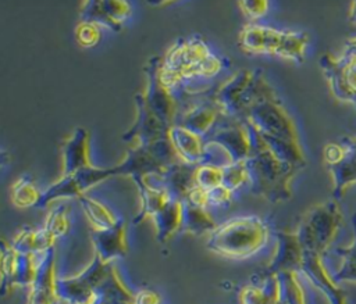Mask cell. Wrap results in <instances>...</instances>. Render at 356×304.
<instances>
[{"instance_id": "obj_14", "label": "cell", "mask_w": 356, "mask_h": 304, "mask_svg": "<svg viewBox=\"0 0 356 304\" xmlns=\"http://www.w3.org/2000/svg\"><path fill=\"white\" fill-rule=\"evenodd\" d=\"M82 204L90 217V219L100 228V229H111L114 228V219L110 211L100 203H97L95 199L81 196Z\"/></svg>"}, {"instance_id": "obj_4", "label": "cell", "mask_w": 356, "mask_h": 304, "mask_svg": "<svg viewBox=\"0 0 356 304\" xmlns=\"http://www.w3.org/2000/svg\"><path fill=\"white\" fill-rule=\"evenodd\" d=\"M246 122L264 139L298 142L295 126L268 87L246 111Z\"/></svg>"}, {"instance_id": "obj_20", "label": "cell", "mask_w": 356, "mask_h": 304, "mask_svg": "<svg viewBox=\"0 0 356 304\" xmlns=\"http://www.w3.org/2000/svg\"><path fill=\"white\" fill-rule=\"evenodd\" d=\"M343 53H345V54L356 56V37H355V39H350V40H348V42H346Z\"/></svg>"}, {"instance_id": "obj_9", "label": "cell", "mask_w": 356, "mask_h": 304, "mask_svg": "<svg viewBox=\"0 0 356 304\" xmlns=\"http://www.w3.org/2000/svg\"><path fill=\"white\" fill-rule=\"evenodd\" d=\"M168 140L171 142L177 155L184 162L199 165L204 149V139L186 128L172 124L168 129Z\"/></svg>"}, {"instance_id": "obj_13", "label": "cell", "mask_w": 356, "mask_h": 304, "mask_svg": "<svg viewBox=\"0 0 356 304\" xmlns=\"http://www.w3.org/2000/svg\"><path fill=\"white\" fill-rule=\"evenodd\" d=\"M40 193L35 187L32 178L29 176H21L13 186V201L14 204L19 207H29V205H38L40 200Z\"/></svg>"}, {"instance_id": "obj_5", "label": "cell", "mask_w": 356, "mask_h": 304, "mask_svg": "<svg viewBox=\"0 0 356 304\" xmlns=\"http://www.w3.org/2000/svg\"><path fill=\"white\" fill-rule=\"evenodd\" d=\"M339 222L341 212L335 200L312 208L296 235L302 248L323 254L334 239Z\"/></svg>"}, {"instance_id": "obj_1", "label": "cell", "mask_w": 356, "mask_h": 304, "mask_svg": "<svg viewBox=\"0 0 356 304\" xmlns=\"http://www.w3.org/2000/svg\"><path fill=\"white\" fill-rule=\"evenodd\" d=\"M246 125L250 132L252 151L245 164L252 190L274 201L288 199L289 182L299 168L277 158L254 128L248 122Z\"/></svg>"}, {"instance_id": "obj_15", "label": "cell", "mask_w": 356, "mask_h": 304, "mask_svg": "<svg viewBox=\"0 0 356 304\" xmlns=\"http://www.w3.org/2000/svg\"><path fill=\"white\" fill-rule=\"evenodd\" d=\"M224 169L211 167V165H197L195 172V183L196 186L210 190L222 185Z\"/></svg>"}, {"instance_id": "obj_21", "label": "cell", "mask_w": 356, "mask_h": 304, "mask_svg": "<svg viewBox=\"0 0 356 304\" xmlns=\"http://www.w3.org/2000/svg\"><path fill=\"white\" fill-rule=\"evenodd\" d=\"M349 19H350L353 24H356V1H355V3H352V6H350Z\"/></svg>"}, {"instance_id": "obj_12", "label": "cell", "mask_w": 356, "mask_h": 304, "mask_svg": "<svg viewBox=\"0 0 356 304\" xmlns=\"http://www.w3.org/2000/svg\"><path fill=\"white\" fill-rule=\"evenodd\" d=\"M355 240L346 248H337V254L342 257V265L334 275V282H356V214L353 215Z\"/></svg>"}, {"instance_id": "obj_2", "label": "cell", "mask_w": 356, "mask_h": 304, "mask_svg": "<svg viewBox=\"0 0 356 304\" xmlns=\"http://www.w3.org/2000/svg\"><path fill=\"white\" fill-rule=\"evenodd\" d=\"M305 32L278 31L259 24L246 25L239 35V46L249 54H271L302 62L307 44Z\"/></svg>"}, {"instance_id": "obj_8", "label": "cell", "mask_w": 356, "mask_h": 304, "mask_svg": "<svg viewBox=\"0 0 356 304\" xmlns=\"http://www.w3.org/2000/svg\"><path fill=\"white\" fill-rule=\"evenodd\" d=\"M339 143L343 147V155L339 162L328 167L332 175L335 200H339L346 187L356 182V137H343Z\"/></svg>"}, {"instance_id": "obj_3", "label": "cell", "mask_w": 356, "mask_h": 304, "mask_svg": "<svg viewBox=\"0 0 356 304\" xmlns=\"http://www.w3.org/2000/svg\"><path fill=\"white\" fill-rule=\"evenodd\" d=\"M267 237L264 223L256 217L231 219L210 237L209 246L216 253L229 257H248L263 246Z\"/></svg>"}, {"instance_id": "obj_18", "label": "cell", "mask_w": 356, "mask_h": 304, "mask_svg": "<svg viewBox=\"0 0 356 304\" xmlns=\"http://www.w3.org/2000/svg\"><path fill=\"white\" fill-rule=\"evenodd\" d=\"M232 197V190L227 189L225 186H217L214 189L206 190V199H207V205H221L228 201H231Z\"/></svg>"}, {"instance_id": "obj_19", "label": "cell", "mask_w": 356, "mask_h": 304, "mask_svg": "<svg viewBox=\"0 0 356 304\" xmlns=\"http://www.w3.org/2000/svg\"><path fill=\"white\" fill-rule=\"evenodd\" d=\"M239 7L242 8L243 14L248 15L250 19H257L267 12L268 3L267 1H239Z\"/></svg>"}, {"instance_id": "obj_6", "label": "cell", "mask_w": 356, "mask_h": 304, "mask_svg": "<svg viewBox=\"0 0 356 304\" xmlns=\"http://www.w3.org/2000/svg\"><path fill=\"white\" fill-rule=\"evenodd\" d=\"M320 65L332 94L356 107V56L342 53L341 57H334L324 54L320 58Z\"/></svg>"}, {"instance_id": "obj_11", "label": "cell", "mask_w": 356, "mask_h": 304, "mask_svg": "<svg viewBox=\"0 0 356 304\" xmlns=\"http://www.w3.org/2000/svg\"><path fill=\"white\" fill-rule=\"evenodd\" d=\"M218 112H221V111L217 107L216 101L213 100V103H203V104H199V105L188 110L182 115L179 122H175V124L186 128L188 130H191L204 139V136L210 133V130L217 119Z\"/></svg>"}, {"instance_id": "obj_7", "label": "cell", "mask_w": 356, "mask_h": 304, "mask_svg": "<svg viewBox=\"0 0 356 304\" xmlns=\"http://www.w3.org/2000/svg\"><path fill=\"white\" fill-rule=\"evenodd\" d=\"M129 14L131 6L125 1H85L81 4L79 19L118 31Z\"/></svg>"}, {"instance_id": "obj_17", "label": "cell", "mask_w": 356, "mask_h": 304, "mask_svg": "<svg viewBox=\"0 0 356 304\" xmlns=\"http://www.w3.org/2000/svg\"><path fill=\"white\" fill-rule=\"evenodd\" d=\"M76 40L81 46L83 47H92L95 44H97L99 39H100V32H99V26L95 24H89V22H79L78 28H76Z\"/></svg>"}, {"instance_id": "obj_10", "label": "cell", "mask_w": 356, "mask_h": 304, "mask_svg": "<svg viewBox=\"0 0 356 304\" xmlns=\"http://www.w3.org/2000/svg\"><path fill=\"white\" fill-rule=\"evenodd\" d=\"M88 132L82 128L74 133L63 144V174L61 176L72 175L74 172L89 167Z\"/></svg>"}, {"instance_id": "obj_16", "label": "cell", "mask_w": 356, "mask_h": 304, "mask_svg": "<svg viewBox=\"0 0 356 304\" xmlns=\"http://www.w3.org/2000/svg\"><path fill=\"white\" fill-rule=\"evenodd\" d=\"M249 182L248 178V169L245 161L242 162H235L227 168H224V175H222V186H225L229 190H235Z\"/></svg>"}]
</instances>
